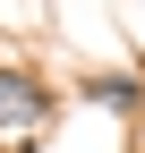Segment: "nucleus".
<instances>
[{"instance_id": "nucleus-1", "label": "nucleus", "mask_w": 145, "mask_h": 153, "mask_svg": "<svg viewBox=\"0 0 145 153\" xmlns=\"http://www.w3.org/2000/svg\"><path fill=\"white\" fill-rule=\"evenodd\" d=\"M51 136V94L26 68H0V153H34Z\"/></svg>"}, {"instance_id": "nucleus-2", "label": "nucleus", "mask_w": 145, "mask_h": 153, "mask_svg": "<svg viewBox=\"0 0 145 153\" xmlns=\"http://www.w3.org/2000/svg\"><path fill=\"white\" fill-rule=\"evenodd\" d=\"M94 102H111V111H128V102H137V85H128V76H94Z\"/></svg>"}]
</instances>
